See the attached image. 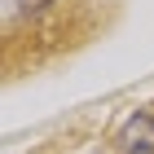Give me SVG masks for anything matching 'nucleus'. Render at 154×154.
<instances>
[{
  "mask_svg": "<svg viewBox=\"0 0 154 154\" xmlns=\"http://www.w3.org/2000/svg\"><path fill=\"white\" fill-rule=\"evenodd\" d=\"M119 145H123L128 154H154V115L150 110H137V115L123 123Z\"/></svg>",
  "mask_w": 154,
  "mask_h": 154,
  "instance_id": "obj_1",
  "label": "nucleus"
},
{
  "mask_svg": "<svg viewBox=\"0 0 154 154\" xmlns=\"http://www.w3.org/2000/svg\"><path fill=\"white\" fill-rule=\"evenodd\" d=\"M53 5H57V0H5V31L18 26V22H35V18H44Z\"/></svg>",
  "mask_w": 154,
  "mask_h": 154,
  "instance_id": "obj_2",
  "label": "nucleus"
}]
</instances>
